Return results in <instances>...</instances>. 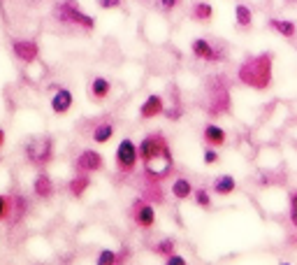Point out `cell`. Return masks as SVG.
I'll return each instance as SVG.
<instances>
[{
  "label": "cell",
  "mask_w": 297,
  "mask_h": 265,
  "mask_svg": "<svg viewBox=\"0 0 297 265\" xmlns=\"http://www.w3.org/2000/svg\"><path fill=\"white\" fill-rule=\"evenodd\" d=\"M140 160L144 163L146 175L156 177V179L170 175L174 168V160H172L170 145H167L163 133H151L140 142Z\"/></svg>",
  "instance_id": "1"
},
{
  "label": "cell",
  "mask_w": 297,
  "mask_h": 265,
  "mask_svg": "<svg viewBox=\"0 0 297 265\" xmlns=\"http://www.w3.org/2000/svg\"><path fill=\"white\" fill-rule=\"evenodd\" d=\"M237 79L244 86L256 91H267L274 81V56L269 51L262 54H253L239 65L237 70Z\"/></svg>",
  "instance_id": "2"
},
{
  "label": "cell",
  "mask_w": 297,
  "mask_h": 265,
  "mask_svg": "<svg viewBox=\"0 0 297 265\" xmlns=\"http://www.w3.org/2000/svg\"><path fill=\"white\" fill-rule=\"evenodd\" d=\"M137 160H140V147L130 137H123L119 142V149H116V168L126 172V175H130L137 168Z\"/></svg>",
  "instance_id": "3"
},
{
  "label": "cell",
  "mask_w": 297,
  "mask_h": 265,
  "mask_svg": "<svg viewBox=\"0 0 297 265\" xmlns=\"http://www.w3.org/2000/svg\"><path fill=\"white\" fill-rule=\"evenodd\" d=\"M54 14L61 21H65V24H77V26H84V28H93V26H96V21H93L91 16H86L75 3H70V0H67V3H61V5H56Z\"/></svg>",
  "instance_id": "4"
},
{
  "label": "cell",
  "mask_w": 297,
  "mask_h": 265,
  "mask_svg": "<svg viewBox=\"0 0 297 265\" xmlns=\"http://www.w3.org/2000/svg\"><path fill=\"white\" fill-rule=\"evenodd\" d=\"M191 51L197 60H204V63H218V60L225 58V51L214 47L207 37H195L191 42Z\"/></svg>",
  "instance_id": "5"
},
{
  "label": "cell",
  "mask_w": 297,
  "mask_h": 265,
  "mask_svg": "<svg viewBox=\"0 0 297 265\" xmlns=\"http://www.w3.org/2000/svg\"><path fill=\"white\" fill-rule=\"evenodd\" d=\"M51 154H54V147H51L49 137L31 140L28 145H26V156H28V160H33V163H40V165L49 163Z\"/></svg>",
  "instance_id": "6"
},
{
  "label": "cell",
  "mask_w": 297,
  "mask_h": 265,
  "mask_svg": "<svg viewBox=\"0 0 297 265\" xmlns=\"http://www.w3.org/2000/svg\"><path fill=\"white\" fill-rule=\"evenodd\" d=\"M102 156L98 154V151H93V149H86V151H81L79 154V158H77V163H75V168H77V172H84V175H91V172H98V170H102Z\"/></svg>",
  "instance_id": "7"
},
{
  "label": "cell",
  "mask_w": 297,
  "mask_h": 265,
  "mask_svg": "<svg viewBox=\"0 0 297 265\" xmlns=\"http://www.w3.org/2000/svg\"><path fill=\"white\" fill-rule=\"evenodd\" d=\"M161 114H165V100H163V95L151 93L140 105V116L142 119H156V116H161Z\"/></svg>",
  "instance_id": "8"
},
{
  "label": "cell",
  "mask_w": 297,
  "mask_h": 265,
  "mask_svg": "<svg viewBox=\"0 0 297 265\" xmlns=\"http://www.w3.org/2000/svg\"><path fill=\"white\" fill-rule=\"evenodd\" d=\"M135 223L140 226V228H153V223H156V210H153V205H149V202L140 200L135 205Z\"/></svg>",
  "instance_id": "9"
},
{
  "label": "cell",
  "mask_w": 297,
  "mask_h": 265,
  "mask_svg": "<svg viewBox=\"0 0 297 265\" xmlns=\"http://www.w3.org/2000/svg\"><path fill=\"white\" fill-rule=\"evenodd\" d=\"M202 140L207 142V147H216L218 149V147H223L227 142V133L216 124H207L202 128Z\"/></svg>",
  "instance_id": "10"
},
{
  "label": "cell",
  "mask_w": 297,
  "mask_h": 265,
  "mask_svg": "<svg viewBox=\"0 0 297 265\" xmlns=\"http://www.w3.org/2000/svg\"><path fill=\"white\" fill-rule=\"evenodd\" d=\"M12 49H14V54L19 56L24 63H33V60L40 56L37 45H35V42H31V40H14V42H12Z\"/></svg>",
  "instance_id": "11"
},
{
  "label": "cell",
  "mask_w": 297,
  "mask_h": 265,
  "mask_svg": "<svg viewBox=\"0 0 297 265\" xmlns=\"http://www.w3.org/2000/svg\"><path fill=\"white\" fill-rule=\"evenodd\" d=\"M269 28L274 33H279L281 37H286V40H295L297 37V24L290 19H269Z\"/></svg>",
  "instance_id": "12"
},
{
  "label": "cell",
  "mask_w": 297,
  "mask_h": 265,
  "mask_svg": "<svg viewBox=\"0 0 297 265\" xmlns=\"http://www.w3.org/2000/svg\"><path fill=\"white\" fill-rule=\"evenodd\" d=\"M72 107V93L67 89H58L51 98V112L54 114H65Z\"/></svg>",
  "instance_id": "13"
},
{
  "label": "cell",
  "mask_w": 297,
  "mask_h": 265,
  "mask_svg": "<svg viewBox=\"0 0 297 265\" xmlns=\"http://www.w3.org/2000/svg\"><path fill=\"white\" fill-rule=\"evenodd\" d=\"M88 93H91L93 100H105L107 95L111 93V81L105 77H93L91 86H88Z\"/></svg>",
  "instance_id": "14"
},
{
  "label": "cell",
  "mask_w": 297,
  "mask_h": 265,
  "mask_svg": "<svg viewBox=\"0 0 297 265\" xmlns=\"http://www.w3.org/2000/svg\"><path fill=\"white\" fill-rule=\"evenodd\" d=\"M193 184L191 179H186V177H176L174 181H172V195H174V200H188V198H193Z\"/></svg>",
  "instance_id": "15"
},
{
  "label": "cell",
  "mask_w": 297,
  "mask_h": 265,
  "mask_svg": "<svg viewBox=\"0 0 297 265\" xmlns=\"http://www.w3.org/2000/svg\"><path fill=\"white\" fill-rule=\"evenodd\" d=\"M235 24L237 28H251L253 26V10L248 5H244V3H237L235 5Z\"/></svg>",
  "instance_id": "16"
},
{
  "label": "cell",
  "mask_w": 297,
  "mask_h": 265,
  "mask_svg": "<svg viewBox=\"0 0 297 265\" xmlns=\"http://www.w3.org/2000/svg\"><path fill=\"white\" fill-rule=\"evenodd\" d=\"M212 189L216 195H230V193H235V189H237V179L232 175H221L214 179Z\"/></svg>",
  "instance_id": "17"
},
{
  "label": "cell",
  "mask_w": 297,
  "mask_h": 265,
  "mask_svg": "<svg viewBox=\"0 0 297 265\" xmlns=\"http://www.w3.org/2000/svg\"><path fill=\"white\" fill-rule=\"evenodd\" d=\"M116 133V126L111 124V121H102V124H98L96 128H93V142H98V145H105V142L111 140V135Z\"/></svg>",
  "instance_id": "18"
},
{
  "label": "cell",
  "mask_w": 297,
  "mask_h": 265,
  "mask_svg": "<svg viewBox=\"0 0 297 265\" xmlns=\"http://www.w3.org/2000/svg\"><path fill=\"white\" fill-rule=\"evenodd\" d=\"M193 19L200 21V24H207V21H212V19H214V7L209 5V3H204V0L195 3V5H193Z\"/></svg>",
  "instance_id": "19"
},
{
  "label": "cell",
  "mask_w": 297,
  "mask_h": 265,
  "mask_svg": "<svg viewBox=\"0 0 297 265\" xmlns=\"http://www.w3.org/2000/svg\"><path fill=\"white\" fill-rule=\"evenodd\" d=\"M35 193L40 195V198H49V195L54 193V184H51V179L47 175H40L35 179Z\"/></svg>",
  "instance_id": "20"
},
{
  "label": "cell",
  "mask_w": 297,
  "mask_h": 265,
  "mask_svg": "<svg viewBox=\"0 0 297 265\" xmlns=\"http://www.w3.org/2000/svg\"><path fill=\"white\" fill-rule=\"evenodd\" d=\"M193 198H195V205L202 207V210H209L212 207V195L207 189H195L193 191Z\"/></svg>",
  "instance_id": "21"
},
{
  "label": "cell",
  "mask_w": 297,
  "mask_h": 265,
  "mask_svg": "<svg viewBox=\"0 0 297 265\" xmlns=\"http://www.w3.org/2000/svg\"><path fill=\"white\" fill-rule=\"evenodd\" d=\"M156 254H161L163 258H167L170 254H174V240H161L156 244Z\"/></svg>",
  "instance_id": "22"
},
{
  "label": "cell",
  "mask_w": 297,
  "mask_h": 265,
  "mask_svg": "<svg viewBox=\"0 0 297 265\" xmlns=\"http://www.w3.org/2000/svg\"><path fill=\"white\" fill-rule=\"evenodd\" d=\"M12 214V200L7 195H0V221H5Z\"/></svg>",
  "instance_id": "23"
},
{
  "label": "cell",
  "mask_w": 297,
  "mask_h": 265,
  "mask_svg": "<svg viewBox=\"0 0 297 265\" xmlns=\"http://www.w3.org/2000/svg\"><path fill=\"white\" fill-rule=\"evenodd\" d=\"M86 186H88V177L84 175V177H77V181H72V184H70V191H72L75 195H81V191H84Z\"/></svg>",
  "instance_id": "24"
},
{
  "label": "cell",
  "mask_w": 297,
  "mask_h": 265,
  "mask_svg": "<svg viewBox=\"0 0 297 265\" xmlns=\"http://www.w3.org/2000/svg\"><path fill=\"white\" fill-rule=\"evenodd\" d=\"M116 260H119V256H116L111 249H105V251H100V254H98V263H100V265L116 263Z\"/></svg>",
  "instance_id": "25"
},
{
  "label": "cell",
  "mask_w": 297,
  "mask_h": 265,
  "mask_svg": "<svg viewBox=\"0 0 297 265\" xmlns=\"http://www.w3.org/2000/svg\"><path fill=\"white\" fill-rule=\"evenodd\" d=\"M204 163L207 165H214V163H218V151H216V147H207L204 149Z\"/></svg>",
  "instance_id": "26"
},
{
  "label": "cell",
  "mask_w": 297,
  "mask_h": 265,
  "mask_svg": "<svg viewBox=\"0 0 297 265\" xmlns=\"http://www.w3.org/2000/svg\"><path fill=\"white\" fill-rule=\"evenodd\" d=\"M288 202H290V223L297 228V191L290 195V200Z\"/></svg>",
  "instance_id": "27"
},
{
  "label": "cell",
  "mask_w": 297,
  "mask_h": 265,
  "mask_svg": "<svg viewBox=\"0 0 297 265\" xmlns=\"http://www.w3.org/2000/svg\"><path fill=\"white\" fill-rule=\"evenodd\" d=\"M165 263H167V265H186V258H184V256H179V254L174 251V254H170V256L165 258Z\"/></svg>",
  "instance_id": "28"
},
{
  "label": "cell",
  "mask_w": 297,
  "mask_h": 265,
  "mask_svg": "<svg viewBox=\"0 0 297 265\" xmlns=\"http://www.w3.org/2000/svg\"><path fill=\"white\" fill-rule=\"evenodd\" d=\"M179 3H181V0H158V7H161V10H165V12H172L176 5H179Z\"/></svg>",
  "instance_id": "29"
},
{
  "label": "cell",
  "mask_w": 297,
  "mask_h": 265,
  "mask_svg": "<svg viewBox=\"0 0 297 265\" xmlns=\"http://www.w3.org/2000/svg\"><path fill=\"white\" fill-rule=\"evenodd\" d=\"M100 5L105 7V10H109V7H119V5H121V0H100Z\"/></svg>",
  "instance_id": "30"
},
{
  "label": "cell",
  "mask_w": 297,
  "mask_h": 265,
  "mask_svg": "<svg viewBox=\"0 0 297 265\" xmlns=\"http://www.w3.org/2000/svg\"><path fill=\"white\" fill-rule=\"evenodd\" d=\"M165 114H167V116H170V119H176V116L181 114V112H179V110H172V112H165Z\"/></svg>",
  "instance_id": "31"
},
{
  "label": "cell",
  "mask_w": 297,
  "mask_h": 265,
  "mask_svg": "<svg viewBox=\"0 0 297 265\" xmlns=\"http://www.w3.org/2000/svg\"><path fill=\"white\" fill-rule=\"evenodd\" d=\"M3 145H5V130L0 128V149H3Z\"/></svg>",
  "instance_id": "32"
}]
</instances>
